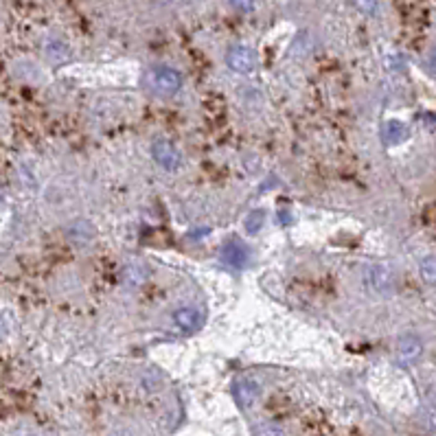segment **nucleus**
Returning <instances> with one entry per match:
<instances>
[{
    "label": "nucleus",
    "mask_w": 436,
    "mask_h": 436,
    "mask_svg": "<svg viewBox=\"0 0 436 436\" xmlns=\"http://www.w3.org/2000/svg\"><path fill=\"white\" fill-rule=\"evenodd\" d=\"M421 353H423V342H421L419 336L405 333V336L399 338V342H397V358H399L401 364H405V366L415 364L421 358Z\"/></svg>",
    "instance_id": "4"
},
{
    "label": "nucleus",
    "mask_w": 436,
    "mask_h": 436,
    "mask_svg": "<svg viewBox=\"0 0 436 436\" xmlns=\"http://www.w3.org/2000/svg\"><path fill=\"white\" fill-rule=\"evenodd\" d=\"M226 64L239 75H248L256 68V55L250 46L235 44V46H230L226 53Z\"/></svg>",
    "instance_id": "3"
},
{
    "label": "nucleus",
    "mask_w": 436,
    "mask_h": 436,
    "mask_svg": "<svg viewBox=\"0 0 436 436\" xmlns=\"http://www.w3.org/2000/svg\"><path fill=\"white\" fill-rule=\"evenodd\" d=\"M173 323H176V327L182 329L185 333H193L202 325V316L193 307H182L178 311H173Z\"/></svg>",
    "instance_id": "8"
},
{
    "label": "nucleus",
    "mask_w": 436,
    "mask_h": 436,
    "mask_svg": "<svg viewBox=\"0 0 436 436\" xmlns=\"http://www.w3.org/2000/svg\"><path fill=\"white\" fill-rule=\"evenodd\" d=\"M0 333H3V321H0Z\"/></svg>",
    "instance_id": "15"
},
{
    "label": "nucleus",
    "mask_w": 436,
    "mask_h": 436,
    "mask_svg": "<svg viewBox=\"0 0 436 436\" xmlns=\"http://www.w3.org/2000/svg\"><path fill=\"white\" fill-rule=\"evenodd\" d=\"M382 136H384V140H386L388 145H399V142H403L405 138L410 136V130H408V125H405V123L393 119V121H386V123H384Z\"/></svg>",
    "instance_id": "9"
},
{
    "label": "nucleus",
    "mask_w": 436,
    "mask_h": 436,
    "mask_svg": "<svg viewBox=\"0 0 436 436\" xmlns=\"http://www.w3.org/2000/svg\"><path fill=\"white\" fill-rule=\"evenodd\" d=\"M145 88L158 97H171L182 88V75L171 66H152L145 73Z\"/></svg>",
    "instance_id": "1"
},
{
    "label": "nucleus",
    "mask_w": 436,
    "mask_h": 436,
    "mask_svg": "<svg viewBox=\"0 0 436 436\" xmlns=\"http://www.w3.org/2000/svg\"><path fill=\"white\" fill-rule=\"evenodd\" d=\"M152 154H154V160L167 169V171H173V169H178L180 167V154L178 150L173 147V142L165 140V138H158L154 142V147H152Z\"/></svg>",
    "instance_id": "5"
},
{
    "label": "nucleus",
    "mask_w": 436,
    "mask_h": 436,
    "mask_svg": "<svg viewBox=\"0 0 436 436\" xmlns=\"http://www.w3.org/2000/svg\"><path fill=\"white\" fill-rule=\"evenodd\" d=\"M364 283L368 289L377 294H386L393 289L395 285V276H393V270L384 264H373V266H366L364 268Z\"/></svg>",
    "instance_id": "2"
},
{
    "label": "nucleus",
    "mask_w": 436,
    "mask_h": 436,
    "mask_svg": "<svg viewBox=\"0 0 436 436\" xmlns=\"http://www.w3.org/2000/svg\"><path fill=\"white\" fill-rule=\"evenodd\" d=\"M228 3L235 7L237 11H242V14L252 11V7H254V0H228Z\"/></svg>",
    "instance_id": "13"
},
{
    "label": "nucleus",
    "mask_w": 436,
    "mask_h": 436,
    "mask_svg": "<svg viewBox=\"0 0 436 436\" xmlns=\"http://www.w3.org/2000/svg\"><path fill=\"white\" fill-rule=\"evenodd\" d=\"M264 224H266V211H252L246 217V228H248V232H252V235L264 228Z\"/></svg>",
    "instance_id": "11"
},
{
    "label": "nucleus",
    "mask_w": 436,
    "mask_h": 436,
    "mask_svg": "<svg viewBox=\"0 0 436 436\" xmlns=\"http://www.w3.org/2000/svg\"><path fill=\"white\" fill-rule=\"evenodd\" d=\"M259 384L252 382V380H242L235 384V388H232V395H235V401L242 405V408H250V405L259 399Z\"/></svg>",
    "instance_id": "7"
},
{
    "label": "nucleus",
    "mask_w": 436,
    "mask_h": 436,
    "mask_svg": "<svg viewBox=\"0 0 436 436\" xmlns=\"http://www.w3.org/2000/svg\"><path fill=\"white\" fill-rule=\"evenodd\" d=\"M353 5H355L362 14H366V16H370V14L377 11V0H353Z\"/></svg>",
    "instance_id": "12"
},
{
    "label": "nucleus",
    "mask_w": 436,
    "mask_h": 436,
    "mask_svg": "<svg viewBox=\"0 0 436 436\" xmlns=\"http://www.w3.org/2000/svg\"><path fill=\"white\" fill-rule=\"evenodd\" d=\"M430 68L436 73V48L432 51V55H430Z\"/></svg>",
    "instance_id": "14"
},
{
    "label": "nucleus",
    "mask_w": 436,
    "mask_h": 436,
    "mask_svg": "<svg viewBox=\"0 0 436 436\" xmlns=\"http://www.w3.org/2000/svg\"><path fill=\"white\" fill-rule=\"evenodd\" d=\"M419 272H421V279H423L425 283L436 285V256H434V254H430V256L421 259Z\"/></svg>",
    "instance_id": "10"
},
{
    "label": "nucleus",
    "mask_w": 436,
    "mask_h": 436,
    "mask_svg": "<svg viewBox=\"0 0 436 436\" xmlns=\"http://www.w3.org/2000/svg\"><path fill=\"white\" fill-rule=\"evenodd\" d=\"M222 261L230 268H244L248 264V248L239 242V239H232L224 246L222 250Z\"/></svg>",
    "instance_id": "6"
}]
</instances>
